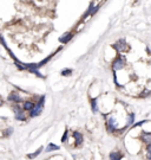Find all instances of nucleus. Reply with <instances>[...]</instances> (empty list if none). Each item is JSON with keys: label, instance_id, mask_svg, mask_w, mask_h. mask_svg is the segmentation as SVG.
<instances>
[{"label": "nucleus", "instance_id": "2", "mask_svg": "<svg viewBox=\"0 0 151 160\" xmlns=\"http://www.w3.org/2000/svg\"><path fill=\"white\" fill-rule=\"evenodd\" d=\"M125 65H126V61H125V58H124V57H122V56H117V57L113 59L112 64H111L112 70H113L115 72L123 70L124 68H125Z\"/></svg>", "mask_w": 151, "mask_h": 160}, {"label": "nucleus", "instance_id": "16", "mask_svg": "<svg viewBox=\"0 0 151 160\" xmlns=\"http://www.w3.org/2000/svg\"><path fill=\"white\" fill-rule=\"evenodd\" d=\"M90 103H91V109L93 113L98 112V103H97V98H91L90 100Z\"/></svg>", "mask_w": 151, "mask_h": 160}, {"label": "nucleus", "instance_id": "7", "mask_svg": "<svg viewBox=\"0 0 151 160\" xmlns=\"http://www.w3.org/2000/svg\"><path fill=\"white\" fill-rule=\"evenodd\" d=\"M98 10H99V5H96L95 2H90L89 10L86 11V13L84 14V18H86L87 15H93V14H96V12Z\"/></svg>", "mask_w": 151, "mask_h": 160}, {"label": "nucleus", "instance_id": "22", "mask_svg": "<svg viewBox=\"0 0 151 160\" xmlns=\"http://www.w3.org/2000/svg\"><path fill=\"white\" fill-rule=\"evenodd\" d=\"M2 105H4V101H2V100H1V98H0V107L2 106Z\"/></svg>", "mask_w": 151, "mask_h": 160}, {"label": "nucleus", "instance_id": "8", "mask_svg": "<svg viewBox=\"0 0 151 160\" xmlns=\"http://www.w3.org/2000/svg\"><path fill=\"white\" fill-rule=\"evenodd\" d=\"M73 138H74V142H76V147H80L83 145V141H84V138H83V134L80 132H77L74 131L73 133Z\"/></svg>", "mask_w": 151, "mask_h": 160}, {"label": "nucleus", "instance_id": "5", "mask_svg": "<svg viewBox=\"0 0 151 160\" xmlns=\"http://www.w3.org/2000/svg\"><path fill=\"white\" fill-rule=\"evenodd\" d=\"M106 131L109 133H115L117 132V120L115 116H109L106 120Z\"/></svg>", "mask_w": 151, "mask_h": 160}, {"label": "nucleus", "instance_id": "10", "mask_svg": "<svg viewBox=\"0 0 151 160\" xmlns=\"http://www.w3.org/2000/svg\"><path fill=\"white\" fill-rule=\"evenodd\" d=\"M21 107H23V109L25 112H32L34 109V107H36V103L33 101H31V100H27V101H24V103H23Z\"/></svg>", "mask_w": 151, "mask_h": 160}, {"label": "nucleus", "instance_id": "15", "mask_svg": "<svg viewBox=\"0 0 151 160\" xmlns=\"http://www.w3.org/2000/svg\"><path fill=\"white\" fill-rule=\"evenodd\" d=\"M59 149V146H57V145H55V144H49L47 146H46V148H45V152L46 153H50V152H53V151H58Z\"/></svg>", "mask_w": 151, "mask_h": 160}, {"label": "nucleus", "instance_id": "6", "mask_svg": "<svg viewBox=\"0 0 151 160\" xmlns=\"http://www.w3.org/2000/svg\"><path fill=\"white\" fill-rule=\"evenodd\" d=\"M7 100H8V102L14 103V105H19L20 102H23V97L20 96V94L18 92H12V93L8 94Z\"/></svg>", "mask_w": 151, "mask_h": 160}, {"label": "nucleus", "instance_id": "11", "mask_svg": "<svg viewBox=\"0 0 151 160\" xmlns=\"http://www.w3.org/2000/svg\"><path fill=\"white\" fill-rule=\"evenodd\" d=\"M72 38H73V32H66V33H64V35L59 38V42H60L61 44H68Z\"/></svg>", "mask_w": 151, "mask_h": 160}, {"label": "nucleus", "instance_id": "3", "mask_svg": "<svg viewBox=\"0 0 151 160\" xmlns=\"http://www.w3.org/2000/svg\"><path fill=\"white\" fill-rule=\"evenodd\" d=\"M25 110L23 109V107L19 106V105H14L13 106V113H14V119L18 121H25L27 120V118H26V115H25V113H24Z\"/></svg>", "mask_w": 151, "mask_h": 160}, {"label": "nucleus", "instance_id": "20", "mask_svg": "<svg viewBox=\"0 0 151 160\" xmlns=\"http://www.w3.org/2000/svg\"><path fill=\"white\" fill-rule=\"evenodd\" d=\"M145 152H146V158L151 160V145H148L145 147Z\"/></svg>", "mask_w": 151, "mask_h": 160}, {"label": "nucleus", "instance_id": "13", "mask_svg": "<svg viewBox=\"0 0 151 160\" xmlns=\"http://www.w3.org/2000/svg\"><path fill=\"white\" fill-rule=\"evenodd\" d=\"M135 113H129L127 114V122H126V126H125V128H127V127H130V126H134V122H135Z\"/></svg>", "mask_w": 151, "mask_h": 160}, {"label": "nucleus", "instance_id": "19", "mask_svg": "<svg viewBox=\"0 0 151 160\" xmlns=\"http://www.w3.org/2000/svg\"><path fill=\"white\" fill-rule=\"evenodd\" d=\"M61 76H65V77H68L70 76L71 74H72V69H64V70H61Z\"/></svg>", "mask_w": 151, "mask_h": 160}, {"label": "nucleus", "instance_id": "12", "mask_svg": "<svg viewBox=\"0 0 151 160\" xmlns=\"http://www.w3.org/2000/svg\"><path fill=\"white\" fill-rule=\"evenodd\" d=\"M124 154L119 151H113V152H110V154H109L110 160H122Z\"/></svg>", "mask_w": 151, "mask_h": 160}, {"label": "nucleus", "instance_id": "9", "mask_svg": "<svg viewBox=\"0 0 151 160\" xmlns=\"http://www.w3.org/2000/svg\"><path fill=\"white\" fill-rule=\"evenodd\" d=\"M140 141L144 142L146 146L148 145H151V132H143L139 136Z\"/></svg>", "mask_w": 151, "mask_h": 160}, {"label": "nucleus", "instance_id": "21", "mask_svg": "<svg viewBox=\"0 0 151 160\" xmlns=\"http://www.w3.org/2000/svg\"><path fill=\"white\" fill-rule=\"evenodd\" d=\"M68 136H69V131H68V129H65V132H64L63 136H61V142H63V144H64V142H66Z\"/></svg>", "mask_w": 151, "mask_h": 160}, {"label": "nucleus", "instance_id": "17", "mask_svg": "<svg viewBox=\"0 0 151 160\" xmlns=\"http://www.w3.org/2000/svg\"><path fill=\"white\" fill-rule=\"evenodd\" d=\"M52 57H53V55H50V56H47V57H46L44 61L39 62V63H38V69H39V68H41V67H44V65H45V64H46V63H47V62H49V61H50Z\"/></svg>", "mask_w": 151, "mask_h": 160}, {"label": "nucleus", "instance_id": "1", "mask_svg": "<svg viewBox=\"0 0 151 160\" xmlns=\"http://www.w3.org/2000/svg\"><path fill=\"white\" fill-rule=\"evenodd\" d=\"M44 102H45V95L40 96L38 102H36L34 109L32 112H30V118H37V116L40 115L42 113V109H44Z\"/></svg>", "mask_w": 151, "mask_h": 160}, {"label": "nucleus", "instance_id": "4", "mask_svg": "<svg viewBox=\"0 0 151 160\" xmlns=\"http://www.w3.org/2000/svg\"><path fill=\"white\" fill-rule=\"evenodd\" d=\"M113 49H115L118 53L126 52V51L129 50V44L126 43V40L125 39L121 38V39H118L115 44H113Z\"/></svg>", "mask_w": 151, "mask_h": 160}, {"label": "nucleus", "instance_id": "18", "mask_svg": "<svg viewBox=\"0 0 151 160\" xmlns=\"http://www.w3.org/2000/svg\"><path fill=\"white\" fill-rule=\"evenodd\" d=\"M13 133V128L12 127H8V128H6L5 131H4V136L5 138H8V136H11Z\"/></svg>", "mask_w": 151, "mask_h": 160}, {"label": "nucleus", "instance_id": "14", "mask_svg": "<svg viewBox=\"0 0 151 160\" xmlns=\"http://www.w3.org/2000/svg\"><path fill=\"white\" fill-rule=\"evenodd\" d=\"M42 151H44V148H42V147H39V148H38V149L36 151V152H33V153H30V154H27V158H28V159H34V158H37V157H38L39 154H40Z\"/></svg>", "mask_w": 151, "mask_h": 160}]
</instances>
